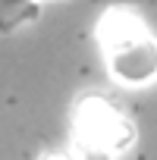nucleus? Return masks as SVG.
<instances>
[{"mask_svg":"<svg viewBox=\"0 0 157 160\" xmlns=\"http://www.w3.org/2000/svg\"><path fill=\"white\" fill-rule=\"evenodd\" d=\"M98 44L110 75L123 85H148L157 75V41L135 13L123 7L107 10L98 19Z\"/></svg>","mask_w":157,"mask_h":160,"instance_id":"1","label":"nucleus"},{"mask_svg":"<svg viewBox=\"0 0 157 160\" xmlns=\"http://www.w3.org/2000/svg\"><path fill=\"white\" fill-rule=\"evenodd\" d=\"M44 160H72V157H66V154H50V157H44Z\"/></svg>","mask_w":157,"mask_h":160,"instance_id":"4","label":"nucleus"},{"mask_svg":"<svg viewBox=\"0 0 157 160\" xmlns=\"http://www.w3.org/2000/svg\"><path fill=\"white\" fill-rule=\"evenodd\" d=\"M35 19H38L35 0H0V35H10Z\"/></svg>","mask_w":157,"mask_h":160,"instance_id":"3","label":"nucleus"},{"mask_svg":"<svg viewBox=\"0 0 157 160\" xmlns=\"http://www.w3.org/2000/svg\"><path fill=\"white\" fill-rule=\"evenodd\" d=\"M135 138L132 122L104 98H85L72 119V144L78 160H113Z\"/></svg>","mask_w":157,"mask_h":160,"instance_id":"2","label":"nucleus"}]
</instances>
